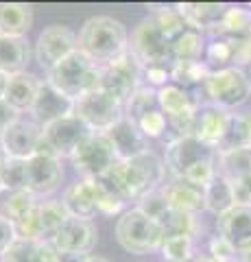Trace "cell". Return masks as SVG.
Returning <instances> with one entry per match:
<instances>
[{
	"label": "cell",
	"mask_w": 251,
	"mask_h": 262,
	"mask_svg": "<svg viewBox=\"0 0 251 262\" xmlns=\"http://www.w3.org/2000/svg\"><path fill=\"white\" fill-rule=\"evenodd\" d=\"M162 256L166 262H188L194 258V236H171L162 241Z\"/></svg>",
	"instance_id": "obj_40"
},
{
	"label": "cell",
	"mask_w": 251,
	"mask_h": 262,
	"mask_svg": "<svg viewBox=\"0 0 251 262\" xmlns=\"http://www.w3.org/2000/svg\"><path fill=\"white\" fill-rule=\"evenodd\" d=\"M188 262H218V260H214L212 256H194V258H190Z\"/></svg>",
	"instance_id": "obj_53"
},
{
	"label": "cell",
	"mask_w": 251,
	"mask_h": 262,
	"mask_svg": "<svg viewBox=\"0 0 251 262\" xmlns=\"http://www.w3.org/2000/svg\"><path fill=\"white\" fill-rule=\"evenodd\" d=\"M66 219H68V212L63 208V203L48 199V201H37L35 208L22 221H18L13 227H15L18 238L51 243Z\"/></svg>",
	"instance_id": "obj_10"
},
{
	"label": "cell",
	"mask_w": 251,
	"mask_h": 262,
	"mask_svg": "<svg viewBox=\"0 0 251 262\" xmlns=\"http://www.w3.org/2000/svg\"><path fill=\"white\" fill-rule=\"evenodd\" d=\"M216 35H225V37H232V39H245L251 35V9L247 7H230L225 18L218 27Z\"/></svg>",
	"instance_id": "obj_35"
},
{
	"label": "cell",
	"mask_w": 251,
	"mask_h": 262,
	"mask_svg": "<svg viewBox=\"0 0 251 262\" xmlns=\"http://www.w3.org/2000/svg\"><path fill=\"white\" fill-rule=\"evenodd\" d=\"M77 51V35L63 24H51L46 27L37 37L35 57L39 66L48 72L57 63H61L66 57Z\"/></svg>",
	"instance_id": "obj_14"
},
{
	"label": "cell",
	"mask_w": 251,
	"mask_h": 262,
	"mask_svg": "<svg viewBox=\"0 0 251 262\" xmlns=\"http://www.w3.org/2000/svg\"><path fill=\"white\" fill-rule=\"evenodd\" d=\"M218 234L227 241L238 256L251 249V208L236 206L218 219Z\"/></svg>",
	"instance_id": "obj_21"
},
{
	"label": "cell",
	"mask_w": 251,
	"mask_h": 262,
	"mask_svg": "<svg viewBox=\"0 0 251 262\" xmlns=\"http://www.w3.org/2000/svg\"><path fill=\"white\" fill-rule=\"evenodd\" d=\"M251 146V114H232L227 131H225L221 144L216 146V153L234 151V149H245Z\"/></svg>",
	"instance_id": "obj_33"
},
{
	"label": "cell",
	"mask_w": 251,
	"mask_h": 262,
	"mask_svg": "<svg viewBox=\"0 0 251 262\" xmlns=\"http://www.w3.org/2000/svg\"><path fill=\"white\" fill-rule=\"evenodd\" d=\"M99 241V229L92 221L68 216L48 243L55 251H66V253H81V256H90L92 249Z\"/></svg>",
	"instance_id": "obj_15"
},
{
	"label": "cell",
	"mask_w": 251,
	"mask_h": 262,
	"mask_svg": "<svg viewBox=\"0 0 251 262\" xmlns=\"http://www.w3.org/2000/svg\"><path fill=\"white\" fill-rule=\"evenodd\" d=\"M234 188V201L236 206L251 208V177H242L238 182H232Z\"/></svg>",
	"instance_id": "obj_46"
},
{
	"label": "cell",
	"mask_w": 251,
	"mask_h": 262,
	"mask_svg": "<svg viewBox=\"0 0 251 262\" xmlns=\"http://www.w3.org/2000/svg\"><path fill=\"white\" fill-rule=\"evenodd\" d=\"M157 225L162 227L164 238H171V236H194V232H197V216L168 208L157 219Z\"/></svg>",
	"instance_id": "obj_36"
},
{
	"label": "cell",
	"mask_w": 251,
	"mask_h": 262,
	"mask_svg": "<svg viewBox=\"0 0 251 262\" xmlns=\"http://www.w3.org/2000/svg\"><path fill=\"white\" fill-rule=\"evenodd\" d=\"M18 118H20V114L15 112L11 105L3 98V101H0V136H3L5 131H7V127L13 125V122L18 120Z\"/></svg>",
	"instance_id": "obj_48"
},
{
	"label": "cell",
	"mask_w": 251,
	"mask_h": 262,
	"mask_svg": "<svg viewBox=\"0 0 251 262\" xmlns=\"http://www.w3.org/2000/svg\"><path fill=\"white\" fill-rule=\"evenodd\" d=\"M129 53L135 57V61L147 66H173V44L162 33L151 18H144L131 33L129 39Z\"/></svg>",
	"instance_id": "obj_7"
},
{
	"label": "cell",
	"mask_w": 251,
	"mask_h": 262,
	"mask_svg": "<svg viewBox=\"0 0 251 262\" xmlns=\"http://www.w3.org/2000/svg\"><path fill=\"white\" fill-rule=\"evenodd\" d=\"M7 162H9V155H7L3 142H0V179H3V170H5V166H7Z\"/></svg>",
	"instance_id": "obj_51"
},
{
	"label": "cell",
	"mask_w": 251,
	"mask_h": 262,
	"mask_svg": "<svg viewBox=\"0 0 251 262\" xmlns=\"http://www.w3.org/2000/svg\"><path fill=\"white\" fill-rule=\"evenodd\" d=\"M7 83H9V77L0 72V101H3V98H5V92H7Z\"/></svg>",
	"instance_id": "obj_52"
},
{
	"label": "cell",
	"mask_w": 251,
	"mask_h": 262,
	"mask_svg": "<svg viewBox=\"0 0 251 262\" xmlns=\"http://www.w3.org/2000/svg\"><path fill=\"white\" fill-rule=\"evenodd\" d=\"M153 110H159V101H157V90H151L147 85H140L138 92L127 101V107H125V116L138 120L140 116H144L147 112Z\"/></svg>",
	"instance_id": "obj_39"
},
{
	"label": "cell",
	"mask_w": 251,
	"mask_h": 262,
	"mask_svg": "<svg viewBox=\"0 0 251 262\" xmlns=\"http://www.w3.org/2000/svg\"><path fill=\"white\" fill-rule=\"evenodd\" d=\"M120 175H123L129 199L138 203L142 196H147L153 190H159L164 186L166 164L159 155L147 151L138 158L120 162Z\"/></svg>",
	"instance_id": "obj_4"
},
{
	"label": "cell",
	"mask_w": 251,
	"mask_h": 262,
	"mask_svg": "<svg viewBox=\"0 0 251 262\" xmlns=\"http://www.w3.org/2000/svg\"><path fill=\"white\" fill-rule=\"evenodd\" d=\"M210 75V68L203 61H177L173 63V83L186 90L203 88V81Z\"/></svg>",
	"instance_id": "obj_37"
},
{
	"label": "cell",
	"mask_w": 251,
	"mask_h": 262,
	"mask_svg": "<svg viewBox=\"0 0 251 262\" xmlns=\"http://www.w3.org/2000/svg\"><path fill=\"white\" fill-rule=\"evenodd\" d=\"M149 18L155 22V27H157L162 33H164L168 39H171V44H173V39L179 37L186 29H190L188 24H186L184 15L179 13V9H177V7H162V9L153 11Z\"/></svg>",
	"instance_id": "obj_38"
},
{
	"label": "cell",
	"mask_w": 251,
	"mask_h": 262,
	"mask_svg": "<svg viewBox=\"0 0 251 262\" xmlns=\"http://www.w3.org/2000/svg\"><path fill=\"white\" fill-rule=\"evenodd\" d=\"M77 48L96 66H109L129 51V33L125 24L109 15L85 20L77 35Z\"/></svg>",
	"instance_id": "obj_1"
},
{
	"label": "cell",
	"mask_w": 251,
	"mask_h": 262,
	"mask_svg": "<svg viewBox=\"0 0 251 262\" xmlns=\"http://www.w3.org/2000/svg\"><path fill=\"white\" fill-rule=\"evenodd\" d=\"M39 81L35 75L31 72H20V75L9 77V83H7V92H5V101L11 105L15 112H31L39 90Z\"/></svg>",
	"instance_id": "obj_26"
},
{
	"label": "cell",
	"mask_w": 251,
	"mask_h": 262,
	"mask_svg": "<svg viewBox=\"0 0 251 262\" xmlns=\"http://www.w3.org/2000/svg\"><path fill=\"white\" fill-rule=\"evenodd\" d=\"M61 203H63V208H66L68 216H75V219L92 221L96 214H101L90 179H79V182L68 186L61 196Z\"/></svg>",
	"instance_id": "obj_23"
},
{
	"label": "cell",
	"mask_w": 251,
	"mask_h": 262,
	"mask_svg": "<svg viewBox=\"0 0 251 262\" xmlns=\"http://www.w3.org/2000/svg\"><path fill=\"white\" fill-rule=\"evenodd\" d=\"M70 114H75V101H72L70 96L61 94L57 88L51 85L44 79L42 83H39L33 107H31V116H33V120L39 127H46L55 120H61V118L70 116Z\"/></svg>",
	"instance_id": "obj_18"
},
{
	"label": "cell",
	"mask_w": 251,
	"mask_h": 262,
	"mask_svg": "<svg viewBox=\"0 0 251 262\" xmlns=\"http://www.w3.org/2000/svg\"><path fill=\"white\" fill-rule=\"evenodd\" d=\"M125 107L127 105L118 96L96 88L75 101V116H79L96 134H105L125 116Z\"/></svg>",
	"instance_id": "obj_6"
},
{
	"label": "cell",
	"mask_w": 251,
	"mask_h": 262,
	"mask_svg": "<svg viewBox=\"0 0 251 262\" xmlns=\"http://www.w3.org/2000/svg\"><path fill=\"white\" fill-rule=\"evenodd\" d=\"M0 262H55V249L48 243L15 238Z\"/></svg>",
	"instance_id": "obj_29"
},
{
	"label": "cell",
	"mask_w": 251,
	"mask_h": 262,
	"mask_svg": "<svg viewBox=\"0 0 251 262\" xmlns=\"http://www.w3.org/2000/svg\"><path fill=\"white\" fill-rule=\"evenodd\" d=\"M105 136H107V140L114 146L116 158L120 162H127V160L138 158V155L149 151V140L144 138L142 131L138 129L135 122L127 116L120 118L114 127H109L105 131Z\"/></svg>",
	"instance_id": "obj_20"
},
{
	"label": "cell",
	"mask_w": 251,
	"mask_h": 262,
	"mask_svg": "<svg viewBox=\"0 0 251 262\" xmlns=\"http://www.w3.org/2000/svg\"><path fill=\"white\" fill-rule=\"evenodd\" d=\"M63 179V166L59 158L46 153H35L27 160V190L39 199L48 196L59 188Z\"/></svg>",
	"instance_id": "obj_16"
},
{
	"label": "cell",
	"mask_w": 251,
	"mask_h": 262,
	"mask_svg": "<svg viewBox=\"0 0 251 262\" xmlns=\"http://www.w3.org/2000/svg\"><path fill=\"white\" fill-rule=\"evenodd\" d=\"M157 101L164 116L168 118V131L175 134L173 140L184 136H192L194 114H197V107L201 103L192 96L190 90H186L177 83H168L166 88L157 90Z\"/></svg>",
	"instance_id": "obj_9"
},
{
	"label": "cell",
	"mask_w": 251,
	"mask_h": 262,
	"mask_svg": "<svg viewBox=\"0 0 251 262\" xmlns=\"http://www.w3.org/2000/svg\"><path fill=\"white\" fill-rule=\"evenodd\" d=\"M15 238H18V234H15L13 223L0 216V258L5 256V251L11 247Z\"/></svg>",
	"instance_id": "obj_47"
},
{
	"label": "cell",
	"mask_w": 251,
	"mask_h": 262,
	"mask_svg": "<svg viewBox=\"0 0 251 262\" xmlns=\"http://www.w3.org/2000/svg\"><path fill=\"white\" fill-rule=\"evenodd\" d=\"M232 208H236L232 182L225 179L223 175H216L212 182L206 186V212L214 214L216 219H221L223 214H227Z\"/></svg>",
	"instance_id": "obj_30"
},
{
	"label": "cell",
	"mask_w": 251,
	"mask_h": 262,
	"mask_svg": "<svg viewBox=\"0 0 251 262\" xmlns=\"http://www.w3.org/2000/svg\"><path fill=\"white\" fill-rule=\"evenodd\" d=\"M138 210L142 212V214H147L149 219H153V221H157L164 212L171 208L168 206V201H166V196H164V192H162V188L159 190H153V192H149L147 196H142L140 201H138V206H135Z\"/></svg>",
	"instance_id": "obj_44"
},
{
	"label": "cell",
	"mask_w": 251,
	"mask_h": 262,
	"mask_svg": "<svg viewBox=\"0 0 251 262\" xmlns=\"http://www.w3.org/2000/svg\"><path fill=\"white\" fill-rule=\"evenodd\" d=\"M240 260H242V262H251V249H249L247 253H242V256H240Z\"/></svg>",
	"instance_id": "obj_55"
},
{
	"label": "cell",
	"mask_w": 251,
	"mask_h": 262,
	"mask_svg": "<svg viewBox=\"0 0 251 262\" xmlns=\"http://www.w3.org/2000/svg\"><path fill=\"white\" fill-rule=\"evenodd\" d=\"M31 59V46L27 37L0 35V72L7 77L27 72Z\"/></svg>",
	"instance_id": "obj_25"
},
{
	"label": "cell",
	"mask_w": 251,
	"mask_h": 262,
	"mask_svg": "<svg viewBox=\"0 0 251 262\" xmlns=\"http://www.w3.org/2000/svg\"><path fill=\"white\" fill-rule=\"evenodd\" d=\"M208 96V101L223 110H234L240 107L242 103L249 101L251 96V81L245 75L242 68H223V70H214L210 72L208 79L203 81L201 88Z\"/></svg>",
	"instance_id": "obj_5"
},
{
	"label": "cell",
	"mask_w": 251,
	"mask_h": 262,
	"mask_svg": "<svg viewBox=\"0 0 251 262\" xmlns=\"http://www.w3.org/2000/svg\"><path fill=\"white\" fill-rule=\"evenodd\" d=\"M177 9L184 15L186 24L197 31H216L227 13L230 5H218V3H186L177 5Z\"/></svg>",
	"instance_id": "obj_24"
},
{
	"label": "cell",
	"mask_w": 251,
	"mask_h": 262,
	"mask_svg": "<svg viewBox=\"0 0 251 262\" xmlns=\"http://www.w3.org/2000/svg\"><path fill=\"white\" fill-rule=\"evenodd\" d=\"M0 188H9V190H27V160L9 158V162H7V166L3 170Z\"/></svg>",
	"instance_id": "obj_42"
},
{
	"label": "cell",
	"mask_w": 251,
	"mask_h": 262,
	"mask_svg": "<svg viewBox=\"0 0 251 262\" xmlns=\"http://www.w3.org/2000/svg\"><path fill=\"white\" fill-rule=\"evenodd\" d=\"M90 256H81V253H66V251H55V262H87Z\"/></svg>",
	"instance_id": "obj_50"
},
{
	"label": "cell",
	"mask_w": 251,
	"mask_h": 262,
	"mask_svg": "<svg viewBox=\"0 0 251 262\" xmlns=\"http://www.w3.org/2000/svg\"><path fill=\"white\" fill-rule=\"evenodd\" d=\"M46 81L55 85L61 94L77 101L83 94L101 88V66H96L90 57L77 51L46 72Z\"/></svg>",
	"instance_id": "obj_2"
},
{
	"label": "cell",
	"mask_w": 251,
	"mask_h": 262,
	"mask_svg": "<svg viewBox=\"0 0 251 262\" xmlns=\"http://www.w3.org/2000/svg\"><path fill=\"white\" fill-rule=\"evenodd\" d=\"M240 66H251V35L238 42V55H236V68Z\"/></svg>",
	"instance_id": "obj_49"
},
{
	"label": "cell",
	"mask_w": 251,
	"mask_h": 262,
	"mask_svg": "<svg viewBox=\"0 0 251 262\" xmlns=\"http://www.w3.org/2000/svg\"><path fill=\"white\" fill-rule=\"evenodd\" d=\"M206 51L203 33L197 29H186L177 39H173V63L177 61H201Z\"/></svg>",
	"instance_id": "obj_34"
},
{
	"label": "cell",
	"mask_w": 251,
	"mask_h": 262,
	"mask_svg": "<svg viewBox=\"0 0 251 262\" xmlns=\"http://www.w3.org/2000/svg\"><path fill=\"white\" fill-rule=\"evenodd\" d=\"M116 241L125 251L142 256V253L157 251L164 241V234L157 221L142 214L138 208H131L123 212L116 221Z\"/></svg>",
	"instance_id": "obj_3"
},
{
	"label": "cell",
	"mask_w": 251,
	"mask_h": 262,
	"mask_svg": "<svg viewBox=\"0 0 251 262\" xmlns=\"http://www.w3.org/2000/svg\"><path fill=\"white\" fill-rule=\"evenodd\" d=\"M33 24V9L22 3H0V35L27 37Z\"/></svg>",
	"instance_id": "obj_27"
},
{
	"label": "cell",
	"mask_w": 251,
	"mask_h": 262,
	"mask_svg": "<svg viewBox=\"0 0 251 262\" xmlns=\"http://www.w3.org/2000/svg\"><path fill=\"white\" fill-rule=\"evenodd\" d=\"M230 118H232V112L223 107H216L212 103L199 105L197 114H194L192 136L199 138L201 142H206L208 146H212V149H216L223 140L225 131H227Z\"/></svg>",
	"instance_id": "obj_19"
},
{
	"label": "cell",
	"mask_w": 251,
	"mask_h": 262,
	"mask_svg": "<svg viewBox=\"0 0 251 262\" xmlns=\"http://www.w3.org/2000/svg\"><path fill=\"white\" fill-rule=\"evenodd\" d=\"M216 170L230 182H238L242 177H251V146L218 153Z\"/></svg>",
	"instance_id": "obj_32"
},
{
	"label": "cell",
	"mask_w": 251,
	"mask_h": 262,
	"mask_svg": "<svg viewBox=\"0 0 251 262\" xmlns=\"http://www.w3.org/2000/svg\"><path fill=\"white\" fill-rule=\"evenodd\" d=\"M92 134V129L75 114L55 120L51 125L42 127V142L37 153H46L53 158H72V153L79 149V144Z\"/></svg>",
	"instance_id": "obj_8"
},
{
	"label": "cell",
	"mask_w": 251,
	"mask_h": 262,
	"mask_svg": "<svg viewBox=\"0 0 251 262\" xmlns=\"http://www.w3.org/2000/svg\"><path fill=\"white\" fill-rule=\"evenodd\" d=\"M173 83V66H147L142 68V85L151 90H162Z\"/></svg>",
	"instance_id": "obj_43"
},
{
	"label": "cell",
	"mask_w": 251,
	"mask_h": 262,
	"mask_svg": "<svg viewBox=\"0 0 251 262\" xmlns=\"http://www.w3.org/2000/svg\"><path fill=\"white\" fill-rule=\"evenodd\" d=\"M208 256H212L218 262H234V260L240 258L238 253H236V249H234L221 234H214L212 238H210V251H208Z\"/></svg>",
	"instance_id": "obj_45"
},
{
	"label": "cell",
	"mask_w": 251,
	"mask_h": 262,
	"mask_svg": "<svg viewBox=\"0 0 251 262\" xmlns=\"http://www.w3.org/2000/svg\"><path fill=\"white\" fill-rule=\"evenodd\" d=\"M37 199L29 190H9L0 188V216L15 225L35 208Z\"/></svg>",
	"instance_id": "obj_31"
},
{
	"label": "cell",
	"mask_w": 251,
	"mask_h": 262,
	"mask_svg": "<svg viewBox=\"0 0 251 262\" xmlns=\"http://www.w3.org/2000/svg\"><path fill=\"white\" fill-rule=\"evenodd\" d=\"M236 55H238V39L225 37V35H216L210 42H206V51H203V61L210 72L214 70H223V68H232L236 66Z\"/></svg>",
	"instance_id": "obj_28"
},
{
	"label": "cell",
	"mask_w": 251,
	"mask_h": 262,
	"mask_svg": "<svg viewBox=\"0 0 251 262\" xmlns=\"http://www.w3.org/2000/svg\"><path fill=\"white\" fill-rule=\"evenodd\" d=\"M216 149L208 146L194 136H184L166 144V170L173 175V179H181L190 168H194L201 162L216 160Z\"/></svg>",
	"instance_id": "obj_12"
},
{
	"label": "cell",
	"mask_w": 251,
	"mask_h": 262,
	"mask_svg": "<svg viewBox=\"0 0 251 262\" xmlns=\"http://www.w3.org/2000/svg\"><path fill=\"white\" fill-rule=\"evenodd\" d=\"M234 262H242V260H240V258H238V260H234Z\"/></svg>",
	"instance_id": "obj_56"
},
{
	"label": "cell",
	"mask_w": 251,
	"mask_h": 262,
	"mask_svg": "<svg viewBox=\"0 0 251 262\" xmlns=\"http://www.w3.org/2000/svg\"><path fill=\"white\" fill-rule=\"evenodd\" d=\"M140 85H142V66L135 61V57L129 51L114 63L101 68V88L118 96L125 105L138 92Z\"/></svg>",
	"instance_id": "obj_13"
},
{
	"label": "cell",
	"mask_w": 251,
	"mask_h": 262,
	"mask_svg": "<svg viewBox=\"0 0 251 262\" xmlns=\"http://www.w3.org/2000/svg\"><path fill=\"white\" fill-rule=\"evenodd\" d=\"M70 160H72L75 170L81 175V179H96V177L107 173L116 162H120L116 158L114 146L107 140V136L96 134V131H92V134L79 144V149L72 153Z\"/></svg>",
	"instance_id": "obj_11"
},
{
	"label": "cell",
	"mask_w": 251,
	"mask_h": 262,
	"mask_svg": "<svg viewBox=\"0 0 251 262\" xmlns=\"http://www.w3.org/2000/svg\"><path fill=\"white\" fill-rule=\"evenodd\" d=\"M168 206L173 210L186 212V214L197 216L199 212H206V188L197 186L186 179H171L168 184L162 186Z\"/></svg>",
	"instance_id": "obj_22"
},
{
	"label": "cell",
	"mask_w": 251,
	"mask_h": 262,
	"mask_svg": "<svg viewBox=\"0 0 251 262\" xmlns=\"http://www.w3.org/2000/svg\"><path fill=\"white\" fill-rule=\"evenodd\" d=\"M138 129L144 134L147 140H153V138H164L166 131H168V118L164 116V112L159 110H153V112H147L144 116H140L138 120H133Z\"/></svg>",
	"instance_id": "obj_41"
},
{
	"label": "cell",
	"mask_w": 251,
	"mask_h": 262,
	"mask_svg": "<svg viewBox=\"0 0 251 262\" xmlns=\"http://www.w3.org/2000/svg\"><path fill=\"white\" fill-rule=\"evenodd\" d=\"M87 262H109L107 258H101V256H90L87 258Z\"/></svg>",
	"instance_id": "obj_54"
},
{
	"label": "cell",
	"mask_w": 251,
	"mask_h": 262,
	"mask_svg": "<svg viewBox=\"0 0 251 262\" xmlns=\"http://www.w3.org/2000/svg\"><path fill=\"white\" fill-rule=\"evenodd\" d=\"M5 151L13 160H29L33 158L42 142V127L35 120L18 118L13 125L7 127V131L0 136Z\"/></svg>",
	"instance_id": "obj_17"
}]
</instances>
